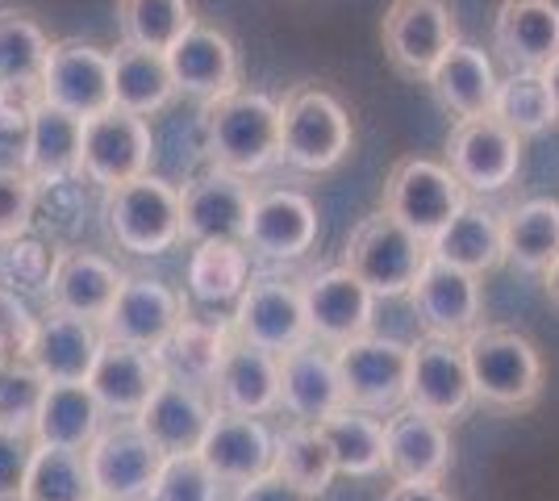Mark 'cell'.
Instances as JSON below:
<instances>
[{
  "mask_svg": "<svg viewBox=\"0 0 559 501\" xmlns=\"http://www.w3.org/2000/svg\"><path fill=\"white\" fill-rule=\"evenodd\" d=\"M543 288H547V297H551V306L559 310V260L543 272Z\"/></svg>",
  "mask_w": 559,
  "mask_h": 501,
  "instance_id": "obj_53",
  "label": "cell"
},
{
  "mask_svg": "<svg viewBox=\"0 0 559 501\" xmlns=\"http://www.w3.org/2000/svg\"><path fill=\"white\" fill-rule=\"evenodd\" d=\"M322 439L330 443V455H334V468L343 477H380L384 473V418L380 414H368V409H338L330 414L326 422H318Z\"/></svg>",
  "mask_w": 559,
  "mask_h": 501,
  "instance_id": "obj_35",
  "label": "cell"
},
{
  "mask_svg": "<svg viewBox=\"0 0 559 501\" xmlns=\"http://www.w3.org/2000/svg\"><path fill=\"white\" fill-rule=\"evenodd\" d=\"M430 251H435V260L455 263L472 276H485L506 263V217L467 201L464 210L451 217L443 235L430 242Z\"/></svg>",
  "mask_w": 559,
  "mask_h": 501,
  "instance_id": "obj_34",
  "label": "cell"
},
{
  "mask_svg": "<svg viewBox=\"0 0 559 501\" xmlns=\"http://www.w3.org/2000/svg\"><path fill=\"white\" fill-rule=\"evenodd\" d=\"M230 338H234L230 322H213V318H197V313L185 310L180 326L171 334V343L164 347L167 372L210 389L217 368H222V359L230 351Z\"/></svg>",
  "mask_w": 559,
  "mask_h": 501,
  "instance_id": "obj_36",
  "label": "cell"
},
{
  "mask_svg": "<svg viewBox=\"0 0 559 501\" xmlns=\"http://www.w3.org/2000/svg\"><path fill=\"white\" fill-rule=\"evenodd\" d=\"M380 43L401 75L430 80L447 50L460 43V34L443 0H393L380 25Z\"/></svg>",
  "mask_w": 559,
  "mask_h": 501,
  "instance_id": "obj_10",
  "label": "cell"
},
{
  "mask_svg": "<svg viewBox=\"0 0 559 501\" xmlns=\"http://www.w3.org/2000/svg\"><path fill=\"white\" fill-rule=\"evenodd\" d=\"M234 501H313V498L301 493L297 485H288L284 477H276V473H263V477L238 485V489H234Z\"/></svg>",
  "mask_w": 559,
  "mask_h": 501,
  "instance_id": "obj_51",
  "label": "cell"
},
{
  "mask_svg": "<svg viewBox=\"0 0 559 501\" xmlns=\"http://www.w3.org/2000/svg\"><path fill=\"white\" fill-rule=\"evenodd\" d=\"M213 414L217 406L201 393V384L167 372V381L139 414V427L155 439V448L164 455H197L213 427Z\"/></svg>",
  "mask_w": 559,
  "mask_h": 501,
  "instance_id": "obj_24",
  "label": "cell"
},
{
  "mask_svg": "<svg viewBox=\"0 0 559 501\" xmlns=\"http://www.w3.org/2000/svg\"><path fill=\"white\" fill-rule=\"evenodd\" d=\"M38 334V318L22 293L0 285V359H25Z\"/></svg>",
  "mask_w": 559,
  "mask_h": 501,
  "instance_id": "obj_50",
  "label": "cell"
},
{
  "mask_svg": "<svg viewBox=\"0 0 559 501\" xmlns=\"http://www.w3.org/2000/svg\"><path fill=\"white\" fill-rule=\"evenodd\" d=\"M192 25H197L192 0H117L121 43H134V47L167 55Z\"/></svg>",
  "mask_w": 559,
  "mask_h": 501,
  "instance_id": "obj_41",
  "label": "cell"
},
{
  "mask_svg": "<svg viewBox=\"0 0 559 501\" xmlns=\"http://www.w3.org/2000/svg\"><path fill=\"white\" fill-rule=\"evenodd\" d=\"M47 29L22 9H0V88H38L50 59Z\"/></svg>",
  "mask_w": 559,
  "mask_h": 501,
  "instance_id": "obj_40",
  "label": "cell"
},
{
  "mask_svg": "<svg viewBox=\"0 0 559 501\" xmlns=\"http://www.w3.org/2000/svg\"><path fill=\"white\" fill-rule=\"evenodd\" d=\"M210 397L226 414H247V418H267L280 409V356L230 338V351L222 359L217 377L210 384Z\"/></svg>",
  "mask_w": 559,
  "mask_h": 501,
  "instance_id": "obj_28",
  "label": "cell"
},
{
  "mask_svg": "<svg viewBox=\"0 0 559 501\" xmlns=\"http://www.w3.org/2000/svg\"><path fill=\"white\" fill-rule=\"evenodd\" d=\"M164 381H167L164 356L105 338L93 377H88V389L96 393V402L105 406V414H114V418H139Z\"/></svg>",
  "mask_w": 559,
  "mask_h": 501,
  "instance_id": "obj_25",
  "label": "cell"
},
{
  "mask_svg": "<svg viewBox=\"0 0 559 501\" xmlns=\"http://www.w3.org/2000/svg\"><path fill=\"white\" fill-rule=\"evenodd\" d=\"M472 201V192L460 184V176L435 159H401L384 180V214H393L401 226L435 242L451 226V217Z\"/></svg>",
  "mask_w": 559,
  "mask_h": 501,
  "instance_id": "obj_6",
  "label": "cell"
},
{
  "mask_svg": "<svg viewBox=\"0 0 559 501\" xmlns=\"http://www.w3.org/2000/svg\"><path fill=\"white\" fill-rule=\"evenodd\" d=\"M522 143L501 118H464L447 134V167L467 192L510 189L522 171Z\"/></svg>",
  "mask_w": 559,
  "mask_h": 501,
  "instance_id": "obj_11",
  "label": "cell"
},
{
  "mask_svg": "<svg viewBox=\"0 0 559 501\" xmlns=\"http://www.w3.org/2000/svg\"><path fill=\"white\" fill-rule=\"evenodd\" d=\"M100 430H105V406L96 402L88 384H47L43 409L34 418V439L43 448L88 452Z\"/></svg>",
  "mask_w": 559,
  "mask_h": 501,
  "instance_id": "obj_33",
  "label": "cell"
},
{
  "mask_svg": "<svg viewBox=\"0 0 559 501\" xmlns=\"http://www.w3.org/2000/svg\"><path fill=\"white\" fill-rule=\"evenodd\" d=\"M414 313L426 326L430 338H447V343H464L480 331V313H485V297H480V276H472L464 267L447 260H435L421 267L418 285L409 288Z\"/></svg>",
  "mask_w": 559,
  "mask_h": 501,
  "instance_id": "obj_14",
  "label": "cell"
},
{
  "mask_svg": "<svg viewBox=\"0 0 559 501\" xmlns=\"http://www.w3.org/2000/svg\"><path fill=\"white\" fill-rule=\"evenodd\" d=\"M338 359V377L347 393L350 409H368V414H393L405 406L409 393V343L384 338V334H364L355 343L334 347Z\"/></svg>",
  "mask_w": 559,
  "mask_h": 501,
  "instance_id": "obj_8",
  "label": "cell"
},
{
  "mask_svg": "<svg viewBox=\"0 0 559 501\" xmlns=\"http://www.w3.org/2000/svg\"><path fill=\"white\" fill-rule=\"evenodd\" d=\"M272 473L284 477L288 485H297L313 501L322 498L330 489V480L338 477L330 443L322 439V430L309 427V422H288L276 434V464H272Z\"/></svg>",
  "mask_w": 559,
  "mask_h": 501,
  "instance_id": "obj_38",
  "label": "cell"
},
{
  "mask_svg": "<svg viewBox=\"0 0 559 501\" xmlns=\"http://www.w3.org/2000/svg\"><path fill=\"white\" fill-rule=\"evenodd\" d=\"M318 242V205L297 189H259L247 251L263 260H301Z\"/></svg>",
  "mask_w": 559,
  "mask_h": 501,
  "instance_id": "obj_23",
  "label": "cell"
},
{
  "mask_svg": "<svg viewBox=\"0 0 559 501\" xmlns=\"http://www.w3.org/2000/svg\"><path fill=\"white\" fill-rule=\"evenodd\" d=\"M405 406L421 409L430 418L455 422L476 406V389L467 372L464 343H447V338H418L409 347V393Z\"/></svg>",
  "mask_w": 559,
  "mask_h": 501,
  "instance_id": "obj_17",
  "label": "cell"
},
{
  "mask_svg": "<svg viewBox=\"0 0 559 501\" xmlns=\"http://www.w3.org/2000/svg\"><path fill=\"white\" fill-rule=\"evenodd\" d=\"M146 501H222V480L201 455H167Z\"/></svg>",
  "mask_w": 559,
  "mask_h": 501,
  "instance_id": "obj_45",
  "label": "cell"
},
{
  "mask_svg": "<svg viewBox=\"0 0 559 501\" xmlns=\"http://www.w3.org/2000/svg\"><path fill=\"white\" fill-rule=\"evenodd\" d=\"M47 384L50 381L29 359H0V427L34 430Z\"/></svg>",
  "mask_w": 559,
  "mask_h": 501,
  "instance_id": "obj_44",
  "label": "cell"
},
{
  "mask_svg": "<svg viewBox=\"0 0 559 501\" xmlns=\"http://www.w3.org/2000/svg\"><path fill=\"white\" fill-rule=\"evenodd\" d=\"M38 452L34 430H9L0 427V501H22L29 464Z\"/></svg>",
  "mask_w": 559,
  "mask_h": 501,
  "instance_id": "obj_49",
  "label": "cell"
},
{
  "mask_svg": "<svg viewBox=\"0 0 559 501\" xmlns=\"http://www.w3.org/2000/svg\"><path fill=\"white\" fill-rule=\"evenodd\" d=\"M543 80H547V88H551V100H556V118H559V59L543 72Z\"/></svg>",
  "mask_w": 559,
  "mask_h": 501,
  "instance_id": "obj_54",
  "label": "cell"
},
{
  "mask_svg": "<svg viewBox=\"0 0 559 501\" xmlns=\"http://www.w3.org/2000/svg\"><path fill=\"white\" fill-rule=\"evenodd\" d=\"M430 255H435L430 242L380 210L350 230L343 267H350L376 297H409Z\"/></svg>",
  "mask_w": 559,
  "mask_h": 501,
  "instance_id": "obj_5",
  "label": "cell"
},
{
  "mask_svg": "<svg viewBox=\"0 0 559 501\" xmlns=\"http://www.w3.org/2000/svg\"><path fill=\"white\" fill-rule=\"evenodd\" d=\"M80 151H84V118L38 96L29 118V146H25V171L38 180V189L80 176Z\"/></svg>",
  "mask_w": 559,
  "mask_h": 501,
  "instance_id": "obj_31",
  "label": "cell"
},
{
  "mask_svg": "<svg viewBox=\"0 0 559 501\" xmlns=\"http://www.w3.org/2000/svg\"><path fill=\"white\" fill-rule=\"evenodd\" d=\"M180 318H185V301L164 281L126 276V285L117 293L114 310H109L100 331H105V338H114V343H130V347L164 356V347L171 343Z\"/></svg>",
  "mask_w": 559,
  "mask_h": 501,
  "instance_id": "obj_20",
  "label": "cell"
},
{
  "mask_svg": "<svg viewBox=\"0 0 559 501\" xmlns=\"http://www.w3.org/2000/svg\"><path fill=\"white\" fill-rule=\"evenodd\" d=\"M506 217V260L522 272H547L559 260V201L531 196L518 201Z\"/></svg>",
  "mask_w": 559,
  "mask_h": 501,
  "instance_id": "obj_37",
  "label": "cell"
},
{
  "mask_svg": "<svg viewBox=\"0 0 559 501\" xmlns=\"http://www.w3.org/2000/svg\"><path fill=\"white\" fill-rule=\"evenodd\" d=\"M126 285V272L114 260L84 251V247H63L55 251V272L47 285V306L71 318H84L105 326V318L114 310L117 293Z\"/></svg>",
  "mask_w": 559,
  "mask_h": 501,
  "instance_id": "obj_19",
  "label": "cell"
},
{
  "mask_svg": "<svg viewBox=\"0 0 559 501\" xmlns=\"http://www.w3.org/2000/svg\"><path fill=\"white\" fill-rule=\"evenodd\" d=\"M100 347H105V331L96 322L47 310L38 318V334H34V347L25 359L50 384H88Z\"/></svg>",
  "mask_w": 559,
  "mask_h": 501,
  "instance_id": "obj_29",
  "label": "cell"
},
{
  "mask_svg": "<svg viewBox=\"0 0 559 501\" xmlns=\"http://www.w3.org/2000/svg\"><path fill=\"white\" fill-rule=\"evenodd\" d=\"M167 63L176 75V88L201 105H213L222 96L242 93V59L238 47L213 25H192L176 47L167 50Z\"/></svg>",
  "mask_w": 559,
  "mask_h": 501,
  "instance_id": "obj_21",
  "label": "cell"
},
{
  "mask_svg": "<svg viewBox=\"0 0 559 501\" xmlns=\"http://www.w3.org/2000/svg\"><path fill=\"white\" fill-rule=\"evenodd\" d=\"M384 501H455L443 480H393Z\"/></svg>",
  "mask_w": 559,
  "mask_h": 501,
  "instance_id": "obj_52",
  "label": "cell"
},
{
  "mask_svg": "<svg viewBox=\"0 0 559 501\" xmlns=\"http://www.w3.org/2000/svg\"><path fill=\"white\" fill-rule=\"evenodd\" d=\"M451 422L401 406L384 418V473L393 480H447L451 473Z\"/></svg>",
  "mask_w": 559,
  "mask_h": 501,
  "instance_id": "obj_22",
  "label": "cell"
},
{
  "mask_svg": "<svg viewBox=\"0 0 559 501\" xmlns=\"http://www.w3.org/2000/svg\"><path fill=\"white\" fill-rule=\"evenodd\" d=\"M50 272H55V255H50L43 242H4L0 251V285L13 288V293H47Z\"/></svg>",
  "mask_w": 559,
  "mask_h": 501,
  "instance_id": "obj_46",
  "label": "cell"
},
{
  "mask_svg": "<svg viewBox=\"0 0 559 501\" xmlns=\"http://www.w3.org/2000/svg\"><path fill=\"white\" fill-rule=\"evenodd\" d=\"M105 230L121 251H130L139 260L167 255L185 239L180 189H171L167 180L151 176V171L130 184H117L105 192Z\"/></svg>",
  "mask_w": 559,
  "mask_h": 501,
  "instance_id": "obj_4",
  "label": "cell"
},
{
  "mask_svg": "<svg viewBox=\"0 0 559 501\" xmlns=\"http://www.w3.org/2000/svg\"><path fill=\"white\" fill-rule=\"evenodd\" d=\"M251 285L247 242H197L188 255V288L197 301H238Z\"/></svg>",
  "mask_w": 559,
  "mask_h": 501,
  "instance_id": "obj_39",
  "label": "cell"
},
{
  "mask_svg": "<svg viewBox=\"0 0 559 501\" xmlns=\"http://www.w3.org/2000/svg\"><path fill=\"white\" fill-rule=\"evenodd\" d=\"M426 84L455 121L489 118L497 88H501V80L492 72V59L480 47H467V43H455L447 50L443 63L430 72Z\"/></svg>",
  "mask_w": 559,
  "mask_h": 501,
  "instance_id": "obj_30",
  "label": "cell"
},
{
  "mask_svg": "<svg viewBox=\"0 0 559 501\" xmlns=\"http://www.w3.org/2000/svg\"><path fill=\"white\" fill-rule=\"evenodd\" d=\"M38 201V180L25 167H0V247L25 239Z\"/></svg>",
  "mask_w": 559,
  "mask_h": 501,
  "instance_id": "obj_48",
  "label": "cell"
},
{
  "mask_svg": "<svg viewBox=\"0 0 559 501\" xmlns=\"http://www.w3.org/2000/svg\"><path fill=\"white\" fill-rule=\"evenodd\" d=\"M38 88H0V167H25Z\"/></svg>",
  "mask_w": 559,
  "mask_h": 501,
  "instance_id": "obj_47",
  "label": "cell"
},
{
  "mask_svg": "<svg viewBox=\"0 0 559 501\" xmlns=\"http://www.w3.org/2000/svg\"><path fill=\"white\" fill-rule=\"evenodd\" d=\"M467 372H472V389L476 402L492 409H531L543 397V356L526 334L510 331V326H480V331L464 338Z\"/></svg>",
  "mask_w": 559,
  "mask_h": 501,
  "instance_id": "obj_1",
  "label": "cell"
},
{
  "mask_svg": "<svg viewBox=\"0 0 559 501\" xmlns=\"http://www.w3.org/2000/svg\"><path fill=\"white\" fill-rule=\"evenodd\" d=\"M255 192L247 184V176H234L226 167L201 171L185 192V239L197 242H247L251 230V210H255Z\"/></svg>",
  "mask_w": 559,
  "mask_h": 501,
  "instance_id": "obj_16",
  "label": "cell"
},
{
  "mask_svg": "<svg viewBox=\"0 0 559 501\" xmlns=\"http://www.w3.org/2000/svg\"><path fill=\"white\" fill-rule=\"evenodd\" d=\"M84 455H88V468H93L100 501H146L167 464V455L139 427V418L109 422L88 443Z\"/></svg>",
  "mask_w": 559,
  "mask_h": 501,
  "instance_id": "obj_7",
  "label": "cell"
},
{
  "mask_svg": "<svg viewBox=\"0 0 559 501\" xmlns=\"http://www.w3.org/2000/svg\"><path fill=\"white\" fill-rule=\"evenodd\" d=\"M22 501H100L88 455L38 443Z\"/></svg>",
  "mask_w": 559,
  "mask_h": 501,
  "instance_id": "obj_42",
  "label": "cell"
},
{
  "mask_svg": "<svg viewBox=\"0 0 559 501\" xmlns=\"http://www.w3.org/2000/svg\"><path fill=\"white\" fill-rule=\"evenodd\" d=\"M155 159V134L146 118L109 109L100 118L84 121V151H80V176L88 184L109 192L117 184H130L151 171Z\"/></svg>",
  "mask_w": 559,
  "mask_h": 501,
  "instance_id": "obj_13",
  "label": "cell"
},
{
  "mask_svg": "<svg viewBox=\"0 0 559 501\" xmlns=\"http://www.w3.org/2000/svg\"><path fill=\"white\" fill-rule=\"evenodd\" d=\"M492 118H501L518 139H538L556 126V100L543 72H510L497 88Z\"/></svg>",
  "mask_w": 559,
  "mask_h": 501,
  "instance_id": "obj_43",
  "label": "cell"
},
{
  "mask_svg": "<svg viewBox=\"0 0 559 501\" xmlns=\"http://www.w3.org/2000/svg\"><path fill=\"white\" fill-rule=\"evenodd\" d=\"M205 146L213 167L259 176L280 159V100L267 93H234L205 105Z\"/></svg>",
  "mask_w": 559,
  "mask_h": 501,
  "instance_id": "obj_2",
  "label": "cell"
},
{
  "mask_svg": "<svg viewBox=\"0 0 559 501\" xmlns=\"http://www.w3.org/2000/svg\"><path fill=\"white\" fill-rule=\"evenodd\" d=\"M350 114L343 100L318 84H301L280 100V159L297 171L322 176L347 159Z\"/></svg>",
  "mask_w": 559,
  "mask_h": 501,
  "instance_id": "obj_3",
  "label": "cell"
},
{
  "mask_svg": "<svg viewBox=\"0 0 559 501\" xmlns=\"http://www.w3.org/2000/svg\"><path fill=\"white\" fill-rule=\"evenodd\" d=\"M201 460L213 468V477L222 485H247V480L272 473L276 464V434L263 427V418H247V414H213V427L201 443Z\"/></svg>",
  "mask_w": 559,
  "mask_h": 501,
  "instance_id": "obj_27",
  "label": "cell"
},
{
  "mask_svg": "<svg viewBox=\"0 0 559 501\" xmlns=\"http://www.w3.org/2000/svg\"><path fill=\"white\" fill-rule=\"evenodd\" d=\"M301 293L313 343L343 347V343H355V338L372 334L376 301L380 297L350 267L338 263V267H326V272H313L309 281H301Z\"/></svg>",
  "mask_w": 559,
  "mask_h": 501,
  "instance_id": "obj_15",
  "label": "cell"
},
{
  "mask_svg": "<svg viewBox=\"0 0 559 501\" xmlns=\"http://www.w3.org/2000/svg\"><path fill=\"white\" fill-rule=\"evenodd\" d=\"M492 47L513 72H547L559 59V0H501Z\"/></svg>",
  "mask_w": 559,
  "mask_h": 501,
  "instance_id": "obj_26",
  "label": "cell"
},
{
  "mask_svg": "<svg viewBox=\"0 0 559 501\" xmlns=\"http://www.w3.org/2000/svg\"><path fill=\"white\" fill-rule=\"evenodd\" d=\"M280 409L288 414V422H309V427L347 409L334 347L305 343V347H293L280 356Z\"/></svg>",
  "mask_w": 559,
  "mask_h": 501,
  "instance_id": "obj_18",
  "label": "cell"
},
{
  "mask_svg": "<svg viewBox=\"0 0 559 501\" xmlns=\"http://www.w3.org/2000/svg\"><path fill=\"white\" fill-rule=\"evenodd\" d=\"M176 75L171 63L159 50L134 47V43H117L114 50V109L151 118L176 100Z\"/></svg>",
  "mask_w": 559,
  "mask_h": 501,
  "instance_id": "obj_32",
  "label": "cell"
},
{
  "mask_svg": "<svg viewBox=\"0 0 559 501\" xmlns=\"http://www.w3.org/2000/svg\"><path fill=\"white\" fill-rule=\"evenodd\" d=\"M230 326L242 343L263 347V351H272V356H284V351H293V347L313 343L301 285L280 281V276H251L247 293L234 301Z\"/></svg>",
  "mask_w": 559,
  "mask_h": 501,
  "instance_id": "obj_9",
  "label": "cell"
},
{
  "mask_svg": "<svg viewBox=\"0 0 559 501\" xmlns=\"http://www.w3.org/2000/svg\"><path fill=\"white\" fill-rule=\"evenodd\" d=\"M38 96L84 121L109 114L114 109V50H100L80 38L55 43Z\"/></svg>",
  "mask_w": 559,
  "mask_h": 501,
  "instance_id": "obj_12",
  "label": "cell"
}]
</instances>
